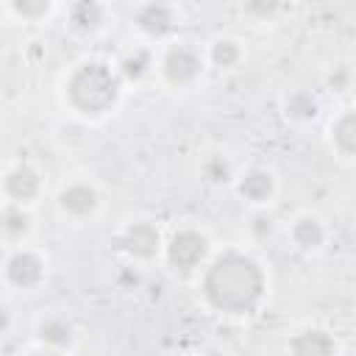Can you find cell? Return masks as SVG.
I'll list each match as a JSON object with an SVG mask.
<instances>
[{
	"instance_id": "1",
	"label": "cell",
	"mask_w": 356,
	"mask_h": 356,
	"mask_svg": "<svg viewBox=\"0 0 356 356\" xmlns=\"http://www.w3.org/2000/svg\"><path fill=\"white\" fill-rule=\"evenodd\" d=\"M264 292V275L261 267L236 250L220 253L206 275H203V295L206 300L228 314H245L250 312Z\"/></svg>"
},
{
	"instance_id": "2",
	"label": "cell",
	"mask_w": 356,
	"mask_h": 356,
	"mask_svg": "<svg viewBox=\"0 0 356 356\" xmlns=\"http://www.w3.org/2000/svg\"><path fill=\"white\" fill-rule=\"evenodd\" d=\"M120 95V78L111 72V67L100 61H86L81 64L67 83V97L70 103L83 111V114H103L114 106Z\"/></svg>"
},
{
	"instance_id": "3",
	"label": "cell",
	"mask_w": 356,
	"mask_h": 356,
	"mask_svg": "<svg viewBox=\"0 0 356 356\" xmlns=\"http://www.w3.org/2000/svg\"><path fill=\"white\" fill-rule=\"evenodd\" d=\"M206 250H209L206 236L186 228V231L172 234V239H170V245H167V259H170V264H172L175 270L189 273V270H195V267L203 261Z\"/></svg>"
},
{
	"instance_id": "4",
	"label": "cell",
	"mask_w": 356,
	"mask_h": 356,
	"mask_svg": "<svg viewBox=\"0 0 356 356\" xmlns=\"http://www.w3.org/2000/svg\"><path fill=\"white\" fill-rule=\"evenodd\" d=\"M161 70H164V78L172 86H186L200 75V58L192 47L178 44V47L167 50V56L161 61Z\"/></svg>"
},
{
	"instance_id": "5",
	"label": "cell",
	"mask_w": 356,
	"mask_h": 356,
	"mask_svg": "<svg viewBox=\"0 0 356 356\" xmlns=\"http://www.w3.org/2000/svg\"><path fill=\"white\" fill-rule=\"evenodd\" d=\"M42 273H44V264H42V259H39L36 253H31V250H17V253H11L8 261H6V275H8V281L17 284V286H22V289L39 284V281H42Z\"/></svg>"
},
{
	"instance_id": "6",
	"label": "cell",
	"mask_w": 356,
	"mask_h": 356,
	"mask_svg": "<svg viewBox=\"0 0 356 356\" xmlns=\"http://www.w3.org/2000/svg\"><path fill=\"white\" fill-rule=\"evenodd\" d=\"M120 245L134 259H150L159 250V231L150 222H134L131 228H125Z\"/></svg>"
},
{
	"instance_id": "7",
	"label": "cell",
	"mask_w": 356,
	"mask_h": 356,
	"mask_svg": "<svg viewBox=\"0 0 356 356\" xmlns=\"http://www.w3.org/2000/svg\"><path fill=\"white\" fill-rule=\"evenodd\" d=\"M289 353L292 356H334L337 348H334V339L320 331V328H306L300 334L292 337L289 342Z\"/></svg>"
},
{
	"instance_id": "8",
	"label": "cell",
	"mask_w": 356,
	"mask_h": 356,
	"mask_svg": "<svg viewBox=\"0 0 356 356\" xmlns=\"http://www.w3.org/2000/svg\"><path fill=\"white\" fill-rule=\"evenodd\" d=\"M6 192H8V197H14L17 203L33 200V197L39 195V175H36V170H31L28 164L14 167V170L6 175Z\"/></svg>"
},
{
	"instance_id": "9",
	"label": "cell",
	"mask_w": 356,
	"mask_h": 356,
	"mask_svg": "<svg viewBox=\"0 0 356 356\" xmlns=\"http://www.w3.org/2000/svg\"><path fill=\"white\" fill-rule=\"evenodd\" d=\"M61 209L67 211V214H72V217H86V214H92L95 211V206H97V192L92 189V186H86V184H72V186H67L64 192H61Z\"/></svg>"
},
{
	"instance_id": "10",
	"label": "cell",
	"mask_w": 356,
	"mask_h": 356,
	"mask_svg": "<svg viewBox=\"0 0 356 356\" xmlns=\"http://www.w3.org/2000/svg\"><path fill=\"white\" fill-rule=\"evenodd\" d=\"M172 22H175L172 11H170L167 6H161V3H150V6H142V8L136 11V25H139L145 33H150V36L167 33V31L172 28Z\"/></svg>"
},
{
	"instance_id": "11",
	"label": "cell",
	"mask_w": 356,
	"mask_h": 356,
	"mask_svg": "<svg viewBox=\"0 0 356 356\" xmlns=\"http://www.w3.org/2000/svg\"><path fill=\"white\" fill-rule=\"evenodd\" d=\"M239 192H242L248 200L261 203V200H267L270 192H273V175L264 172V170H250V172L239 181Z\"/></svg>"
},
{
	"instance_id": "12",
	"label": "cell",
	"mask_w": 356,
	"mask_h": 356,
	"mask_svg": "<svg viewBox=\"0 0 356 356\" xmlns=\"http://www.w3.org/2000/svg\"><path fill=\"white\" fill-rule=\"evenodd\" d=\"M334 142L345 156H356V111L342 114L334 125H331Z\"/></svg>"
},
{
	"instance_id": "13",
	"label": "cell",
	"mask_w": 356,
	"mask_h": 356,
	"mask_svg": "<svg viewBox=\"0 0 356 356\" xmlns=\"http://www.w3.org/2000/svg\"><path fill=\"white\" fill-rule=\"evenodd\" d=\"M292 239H295L300 248L312 250V248H317V245L323 242V225H320L314 217H300V220L292 225Z\"/></svg>"
},
{
	"instance_id": "14",
	"label": "cell",
	"mask_w": 356,
	"mask_h": 356,
	"mask_svg": "<svg viewBox=\"0 0 356 356\" xmlns=\"http://www.w3.org/2000/svg\"><path fill=\"white\" fill-rule=\"evenodd\" d=\"M39 337H42L47 345H53V348H61V345H70V339H72V328H70L64 320L53 317V320H44V323H42V328H39Z\"/></svg>"
},
{
	"instance_id": "15",
	"label": "cell",
	"mask_w": 356,
	"mask_h": 356,
	"mask_svg": "<svg viewBox=\"0 0 356 356\" xmlns=\"http://www.w3.org/2000/svg\"><path fill=\"white\" fill-rule=\"evenodd\" d=\"M70 19L75 22V28H97V22L103 19V8L97 3L83 0V3H75L70 8Z\"/></svg>"
},
{
	"instance_id": "16",
	"label": "cell",
	"mask_w": 356,
	"mask_h": 356,
	"mask_svg": "<svg viewBox=\"0 0 356 356\" xmlns=\"http://www.w3.org/2000/svg\"><path fill=\"white\" fill-rule=\"evenodd\" d=\"M286 114L295 120H312L317 114V100L309 92H292L286 100Z\"/></svg>"
},
{
	"instance_id": "17",
	"label": "cell",
	"mask_w": 356,
	"mask_h": 356,
	"mask_svg": "<svg viewBox=\"0 0 356 356\" xmlns=\"http://www.w3.org/2000/svg\"><path fill=\"white\" fill-rule=\"evenodd\" d=\"M28 228H31V220H28V214H25L22 209L8 206V209L3 211V234H6V236L19 239L22 234H28Z\"/></svg>"
},
{
	"instance_id": "18",
	"label": "cell",
	"mask_w": 356,
	"mask_h": 356,
	"mask_svg": "<svg viewBox=\"0 0 356 356\" xmlns=\"http://www.w3.org/2000/svg\"><path fill=\"white\" fill-rule=\"evenodd\" d=\"M211 61L217 67H234L239 61V44L234 39H217L211 44Z\"/></svg>"
},
{
	"instance_id": "19",
	"label": "cell",
	"mask_w": 356,
	"mask_h": 356,
	"mask_svg": "<svg viewBox=\"0 0 356 356\" xmlns=\"http://www.w3.org/2000/svg\"><path fill=\"white\" fill-rule=\"evenodd\" d=\"M11 11L25 19H39L50 11V3L47 0H11Z\"/></svg>"
},
{
	"instance_id": "20",
	"label": "cell",
	"mask_w": 356,
	"mask_h": 356,
	"mask_svg": "<svg viewBox=\"0 0 356 356\" xmlns=\"http://www.w3.org/2000/svg\"><path fill=\"white\" fill-rule=\"evenodd\" d=\"M147 64H150V61H147L145 53H134V56H125L120 67H122V75H125V78L136 81V78H142V75L147 72Z\"/></svg>"
},
{
	"instance_id": "21",
	"label": "cell",
	"mask_w": 356,
	"mask_h": 356,
	"mask_svg": "<svg viewBox=\"0 0 356 356\" xmlns=\"http://www.w3.org/2000/svg\"><path fill=\"white\" fill-rule=\"evenodd\" d=\"M206 178H209V181H225V178H228V164H225L222 159H217V156L209 159V161H206Z\"/></svg>"
},
{
	"instance_id": "22",
	"label": "cell",
	"mask_w": 356,
	"mask_h": 356,
	"mask_svg": "<svg viewBox=\"0 0 356 356\" xmlns=\"http://www.w3.org/2000/svg\"><path fill=\"white\" fill-rule=\"evenodd\" d=\"M253 231H256L259 236L270 234V231H273V220H270V217H256V220H253Z\"/></svg>"
},
{
	"instance_id": "23",
	"label": "cell",
	"mask_w": 356,
	"mask_h": 356,
	"mask_svg": "<svg viewBox=\"0 0 356 356\" xmlns=\"http://www.w3.org/2000/svg\"><path fill=\"white\" fill-rule=\"evenodd\" d=\"M275 6H250V11H261V14H267V11H273Z\"/></svg>"
},
{
	"instance_id": "24",
	"label": "cell",
	"mask_w": 356,
	"mask_h": 356,
	"mask_svg": "<svg viewBox=\"0 0 356 356\" xmlns=\"http://www.w3.org/2000/svg\"><path fill=\"white\" fill-rule=\"evenodd\" d=\"M31 356H58L56 350H36V353H31Z\"/></svg>"
}]
</instances>
